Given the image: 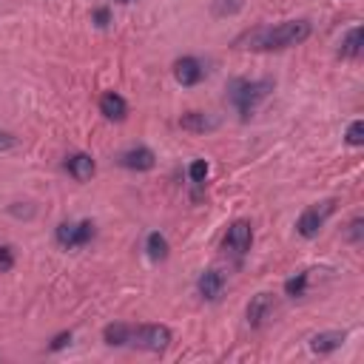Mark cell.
I'll list each match as a JSON object with an SVG mask.
<instances>
[{"label":"cell","instance_id":"cell-1","mask_svg":"<svg viewBox=\"0 0 364 364\" xmlns=\"http://www.w3.org/2000/svg\"><path fill=\"white\" fill-rule=\"evenodd\" d=\"M310 37V23L307 20H284L279 26L270 28H256L253 34H247V48L256 51H279V48H290L299 46Z\"/></svg>","mask_w":364,"mask_h":364},{"label":"cell","instance_id":"cell-2","mask_svg":"<svg viewBox=\"0 0 364 364\" xmlns=\"http://www.w3.org/2000/svg\"><path fill=\"white\" fill-rule=\"evenodd\" d=\"M273 91V80H236L230 85V102L236 105L242 119H250L256 105Z\"/></svg>","mask_w":364,"mask_h":364},{"label":"cell","instance_id":"cell-3","mask_svg":"<svg viewBox=\"0 0 364 364\" xmlns=\"http://www.w3.org/2000/svg\"><path fill=\"white\" fill-rule=\"evenodd\" d=\"M336 210V199H321V202H316V205H310L301 216H299V222H296V230L304 236V239H313V236H318V230L324 228V222H327V216Z\"/></svg>","mask_w":364,"mask_h":364},{"label":"cell","instance_id":"cell-4","mask_svg":"<svg viewBox=\"0 0 364 364\" xmlns=\"http://www.w3.org/2000/svg\"><path fill=\"white\" fill-rule=\"evenodd\" d=\"M131 344L151 350V353H162L171 344V330L165 324H142V327H131Z\"/></svg>","mask_w":364,"mask_h":364},{"label":"cell","instance_id":"cell-5","mask_svg":"<svg viewBox=\"0 0 364 364\" xmlns=\"http://www.w3.org/2000/svg\"><path fill=\"white\" fill-rule=\"evenodd\" d=\"M91 236H94V225H91V222H77V225L63 222V225L57 228V242H60L63 247H80V245H85Z\"/></svg>","mask_w":364,"mask_h":364},{"label":"cell","instance_id":"cell-6","mask_svg":"<svg viewBox=\"0 0 364 364\" xmlns=\"http://www.w3.org/2000/svg\"><path fill=\"white\" fill-rule=\"evenodd\" d=\"M250 242H253V228H250V222H245V219L230 222V228H228V233H225V245H228L236 256H242V253L250 250Z\"/></svg>","mask_w":364,"mask_h":364},{"label":"cell","instance_id":"cell-7","mask_svg":"<svg viewBox=\"0 0 364 364\" xmlns=\"http://www.w3.org/2000/svg\"><path fill=\"white\" fill-rule=\"evenodd\" d=\"M202 74H205V68L196 57H179L173 63V77L179 85H196L202 80Z\"/></svg>","mask_w":364,"mask_h":364},{"label":"cell","instance_id":"cell-8","mask_svg":"<svg viewBox=\"0 0 364 364\" xmlns=\"http://www.w3.org/2000/svg\"><path fill=\"white\" fill-rule=\"evenodd\" d=\"M273 296L270 293H256L253 299H250V304H247V324L250 327H262L264 324V318H270V313H273Z\"/></svg>","mask_w":364,"mask_h":364},{"label":"cell","instance_id":"cell-9","mask_svg":"<svg viewBox=\"0 0 364 364\" xmlns=\"http://www.w3.org/2000/svg\"><path fill=\"white\" fill-rule=\"evenodd\" d=\"M179 125H182L185 131L205 134V131H216V128H219V117L205 114V111H188V114L179 117Z\"/></svg>","mask_w":364,"mask_h":364},{"label":"cell","instance_id":"cell-10","mask_svg":"<svg viewBox=\"0 0 364 364\" xmlns=\"http://www.w3.org/2000/svg\"><path fill=\"white\" fill-rule=\"evenodd\" d=\"M154 162H156V156H154V151L145 148V145L131 148V151H125V154L119 156V165L128 168V171H151Z\"/></svg>","mask_w":364,"mask_h":364},{"label":"cell","instance_id":"cell-11","mask_svg":"<svg viewBox=\"0 0 364 364\" xmlns=\"http://www.w3.org/2000/svg\"><path fill=\"white\" fill-rule=\"evenodd\" d=\"M65 171H68L77 182H85V179L94 176L97 165H94V159H91L88 154H71V156L65 159Z\"/></svg>","mask_w":364,"mask_h":364},{"label":"cell","instance_id":"cell-12","mask_svg":"<svg viewBox=\"0 0 364 364\" xmlns=\"http://www.w3.org/2000/svg\"><path fill=\"white\" fill-rule=\"evenodd\" d=\"M100 111H102V117L105 119H125V114H128V102L119 97V94H114V91H108V94H102V100H100Z\"/></svg>","mask_w":364,"mask_h":364},{"label":"cell","instance_id":"cell-13","mask_svg":"<svg viewBox=\"0 0 364 364\" xmlns=\"http://www.w3.org/2000/svg\"><path fill=\"white\" fill-rule=\"evenodd\" d=\"M344 344V333L341 330H327V333H316L313 338H310V350L313 353H333V350H338Z\"/></svg>","mask_w":364,"mask_h":364},{"label":"cell","instance_id":"cell-14","mask_svg":"<svg viewBox=\"0 0 364 364\" xmlns=\"http://www.w3.org/2000/svg\"><path fill=\"white\" fill-rule=\"evenodd\" d=\"M222 290H225V276L219 273V270H205L202 276H199V293L205 296V299H219L222 296Z\"/></svg>","mask_w":364,"mask_h":364},{"label":"cell","instance_id":"cell-15","mask_svg":"<svg viewBox=\"0 0 364 364\" xmlns=\"http://www.w3.org/2000/svg\"><path fill=\"white\" fill-rule=\"evenodd\" d=\"M361 40H364V34H361V26L350 28V31L344 34L341 46H338V57H344V60H355V57L361 54Z\"/></svg>","mask_w":364,"mask_h":364},{"label":"cell","instance_id":"cell-16","mask_svg":"<svg viewBox=\"0 0 364 364\" xmlns=\"http://www.w3.org/2000/svg\"><path fill=\"white\" fill-rule=\"evenodd\" d=\"M102 338H105V344H111V347H122L125 341H131V327L122 324V321H114V324H108V327L102 330Z\"/></svg>","mask_w":364,"mask_h":364},{"label":"cell","instance_id":"cell-17","mask_svg":"<svg viewBox=\"0 0 364 364\" xmlns=\"http://www.w3.org/2000/svg\"><path fill=\"white\" fill-rule=\"evenodd\" d=\"M145 250L154 262H162V259H168V239L162 233H151L148 242H145Z\"/></svg>","mask_w":364,"mask_h":364},{"label":"cell","instance_id":"cell-18","mask_svg":"<svg viewBox=\"0 0 364 364\" xmlns=\"http://www.w3.org/2000/svg\"><path fill=\"white\" fill-rule=\"evenodd\" d=\"M304 287H307V273H299V276L284 282V293L287 296H304Z\"/></svg>","mask_w":364,"mask_h":364},{"label":"cell","instance_id":"cell-19","mask_svg":"<svg viewBox=\"0 0 364 364\" xmlns=\"http://www.w3.org/2000/svg\"><path fill=\"white\" fill-rule=\"evenodd\" d=\"M239 9H242V0H213V14L216 17H228Z\"/></svg>","mask_w":364,"mask_h":364},{"label":"cell","instance_id":"cell-20","mask_svg":"<svg viewBox=\"0 0 364 364\" xmlns=\"http://www.w3.org/2000/svg\"><path fill=\"white\" fill-rule=\"evenodd\" d=\"M347 142H350V145H364V122H361V119L350 122V128H347Z\"/></svg>","mask_w":364,"mask_h":364},{"label":"cell","instance_id":"cell-21","mask_svg":"<svg viewBox=\"0 0 364 364\" xmlns=\"http://www.w3.org/2000/svg\"><path fill=\"white\" fill-rule=\"evenodd\" d=\"M208 171H210V168H208V162H205V159H193V162H191V168H188V176H191L193 182H205Z\"/></svg>","mask_w":364,"mask_h":364},{"label":"cell","instance_id":"cell-22","mask_svg":"<svg viewBox=\"0 0 364 364\" xmlns=\"http://www.w3.org/2000/svg\"><path fill=\"white\" fill-rule=\"evenodd\" d=\"M14 267V253L9 245H0V273H9Z\"/></svg>","mask_w":364,"mask_h":364},{"label":"cell","instance_id":"cell-23","mask_svg":"<svg viewBox=\"0 0 364 364\" xmlns=\"http://www.w3.org/2000/svg\"><path fill=\"white\" fill-rule=\"evenodd\" d=\"M347 236H350V242H361V236H364V219H361V216H355V219L350 222Z\"/></svg>","mask_w":364,"mask_h":364},{"label":"cell","instance_id":"cell-24","mask_svg":"<svg viewBox=\"0 0 364 364\" xmlns=\"http://www.w3.org/2000/svg\"><path fill=\"white\" fill-rule=\"evenodd\" d=\"M14 134H9V131H0V151H9V148H14Z\"/></svg>","mask_w":364,"mask_h":364},{"label":"cell","instance_id":"cell-25","mask_svg":"<svg viewBox=\"0 0 364 364\" xmlns=\"http://www.w3.org/2000/svg\"><path fill=\"white\" fill-rule=\"evenodd\" d=\"M71 341V333H60L54 341H51V350H60V347H65Z\"/></svg>","mask_w":364,"mask_h":364},{"label":"cell","instance_id":"cell-26","mask_svg":"<svg viewBox=\"0 0 364 364\" xmlns=\"http://www.w3.org/2000/svg\"><path fill=\"white\" fill-rule=\"evenodd\" d=\"M94 20H97V26H108V9H97Z\"/></svg>","mask_w":364,"mask_h":364},{"label":"cell","instance_id":"cell-27","mask_svg":"<svg viewBox=\"0 0 364 364\" xmlns=\"http://www.w3.org/2000/svg\"><path fill=\"white\" fill-rule=\"evenodd\" d=\"M114 3H119V6H125V3H131V0H114Z\"/></svg>","mask_w":364,"mask_h":364}]
</instances>
